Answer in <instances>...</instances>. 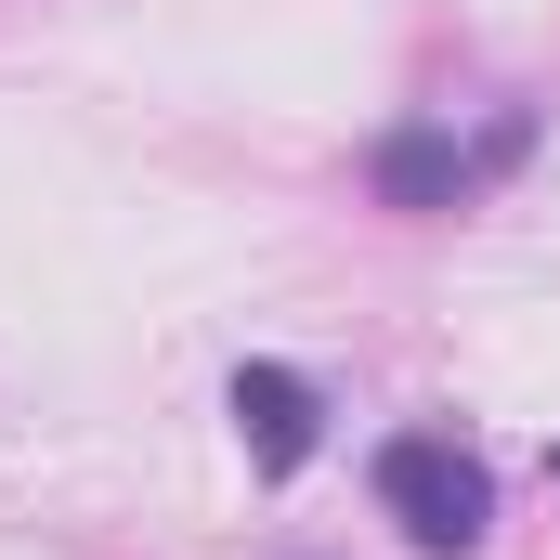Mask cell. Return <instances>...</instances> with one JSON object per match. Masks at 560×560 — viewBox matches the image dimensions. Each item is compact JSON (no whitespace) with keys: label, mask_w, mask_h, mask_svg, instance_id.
I'll return each mask as SVG.
<instances>
[{"label":"cell","mask_w":560,"mask_h":560,"mask_svg":"<svg viewBox=\"0 0 560 560\" xmlns=\"http://www.w3.org/2000/svg\"><path fill=\"white\" fill-rule=\"evenodd\" d=\"M378 509L418 560H469L495 535V469L456 430H405V443H378Z\"/></svg>","instance_id":"obj_1"},{"label":"cell","mask_w":560,"mask_h":560,"mask_svg":"<svg viewBox=\"0 0 560 560\" xmlns=\"http://www.w3.org/2000/svg\"><path fill=\"white\" fill-rule=\"evenodd\" d=\"M522 156H535V105H495L482 131L405 118V131L378 143V209H469V196H495Z\"/></svg>","instance_id":"obj_2"},{"label":"cell","mask_w":560,"mask_h":560,"mask_svg":"<svg viewBox=\"0 0 560 560\" xmlns=\"http://www.w3.org/2000/svg\"><path fill=\"white\" fill-rule=\"evenodd\" d=\"M235 443H248V469L261 482H300L313 469V443H326V392L300 378V365H235Z\"/></svg>","instance_id":"obj_3"},{"label":"cell","mask_w":560,"mask_h":560,"mask_svg":"<svg viewBox=\"0 0 560 560\" xmlns=\"http://www.w3.org/2000/svg\"><path fill=\"white\" fill-rule=\"evenodd\" d=\"M548 469H560V456H548Z\"/></svg>","instance_id":"obj_4"}]
</instances>
